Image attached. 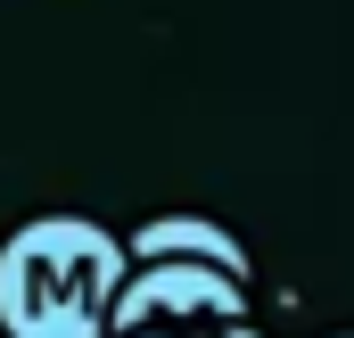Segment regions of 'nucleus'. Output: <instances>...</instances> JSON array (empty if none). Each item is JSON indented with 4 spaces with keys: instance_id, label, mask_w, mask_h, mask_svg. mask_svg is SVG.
Segmentation results:
<instances>
[{
    "instance_id": "2",
    "label": "nucleus",
    "mask_w": 354,
    "mask_h": 338,
    "mask_svg": "<svg viewBox=\"0 0 354 338\" xmlns=\"http://www.w3.org/2000/svg\"><path fill=\"white\" fill-rule=\"evenodd\" d=\"M115 338H264L256 322H214V330H115Z\"/></svg>"
},
{
    "instance_id": "1",
    "label": "nucleus",
    "mask_w": 354,
    "mask_h": 338,
    "mask_svg": "<svg viewBox=\"0 0 354 338\" xmlns=\"http://www.w3.org/2000/svg\"><path fill=\"white\" fill-rule=\"evenodd\" d=\"M124 240L91 215H33L0 240V330L8 338H115L132 281Z\"/></svg>"
},
{
    "instance_id": "3",
    "label": "nucleus",
    "mask_w": 354,
    "mask_h": 338,
    "mask_svg": "<svg viewBox=\"0 0 354 338\" xmlns=\"http://www.w3.org/2000/svg\"><path fill=\"white\" fill-rule=\"evenodd\" d=\"M346 338H354V330H346Z\"/></svg>"
}]
</instances>
